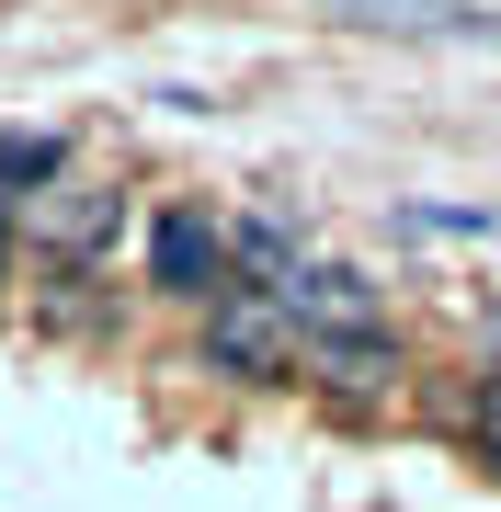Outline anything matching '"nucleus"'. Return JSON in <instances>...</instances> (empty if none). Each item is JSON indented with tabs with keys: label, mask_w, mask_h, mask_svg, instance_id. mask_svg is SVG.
I'll use <instances>...</instances> for the list:
<instances>
[{
	"label": "nucleus",
	"mask_w": 501,
	"mask_h": 512,
	"mask_svg": "<svg viewBox=\"0 0 501 512\" xmlns=\"http://www.w3.org/2000/svg\"><path fill=\"white\" fill-rule=\"evenodd\" d=\"M205 365L217 376H297L308 365V330L285 319L274 285H228L217 308H205Z\"/></svg>",
	"instance_id": "nucleus-1"
},
{
	"label": "nucleus",
	"mask_w": 501,
	"mask_h": 512,
	"mask_svg": "<svg viewBox=\"0 0 501 512\" xmlns=\"http://www.w3.org/2000/svg\"><path fill=\"white\" fill-rule=\"evenodd\" d=\"M126 228V194H92V183H46L35 194V239L57 251V274H92V251Z\"/></svg>",
	"instance_id": "nucleus-3"
},
{
	"label": "nucleus",
	"mask_w": 501,
	"mask_h": 512,
	"mask_svg": "<svg viewBox=\"0 0 501 512\" xmlns=\"http://www.w3.org/2000/svg\"><path fill=\"white\" fill-rule=\"evenodd\" d=\"M467 456H479V467L501 478V365H490L479 387H467Z\"/></svg>",
	"instance_id": "nucleus-7"
},
{
	"label": "nucleus",
	"mask_w": 501,
	"mask_h": 512,
	"mask_svg": "<svg viewBox=\"0 0 501 512\" xmlns=\"http://www.w3.org/2000/svg\"><path fill=\"white\" fill-rule=\"evenodd\" d=\"M342 23H388V35H467L501 46V12H467V0H331Z\"/></svg>",
	"instance_id": "nucleus-5"
},
{
	"label": "nucleus",
	"mask_w": 501,
	"mask_h": 512,
	"mask_svg": "<svg viewBox=\"0 0 501 512\" xmlns=\"http://www.w3.org/2000/svg\"><path fill=\"white\" fill-rule=\"evenodd\" d=\"M149 285L171 308H217L228 296V217L217 205H160L149 217Z\"/></svg>",
	"instance_id": "nucleus-2"
},
{
	"label": "nucleus",
	"mask_w": 501,
	"mask_h": 512,
	"mask_svg": "<svg viewBox=\"0 0 501 512\" xmlns=\"http://www.w3.org/2000/svg\"><path fill=\"white\" fill-rule=\"evenodd\" d=\"M308 376L331 387V399H376V387L399 376V342H388V319H376V330H319V342H308Z\"/></svg>",
	"instance_id": "nucleus-4"
},
{
	"label": "nucleus",
	"mask_w": 501,
	"mask_h": 512,
	"mask_svg": "<svg viewBox=\"0 0 501 512\" xmlns=\"http://www.w3.org/2000/svg\"><path fill=\"white\" fill-rule=\"evenodd\" d=\"M46 183H69V148L57 137H0V194H46Z\"/></svg>",
	"instance_id": "nucleus-6"
}]
</instances>
